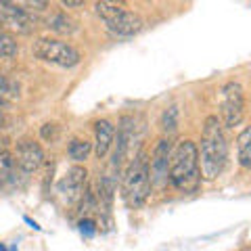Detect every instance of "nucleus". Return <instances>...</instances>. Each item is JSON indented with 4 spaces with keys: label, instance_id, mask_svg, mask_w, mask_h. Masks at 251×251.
<instances>
[{
    "label": "nucleus",
    "instance_id": "nucleus-24",
    "mask_svg": "<svg viewBox=\"0 0 251 251\" xmlns=\"http://www.w3.org/2000/svg\"><path fill=\"white\" fill-rule=\"evenodd\" d=\"M4 151H6V140L0 138V153H4Z\"/></svg>",
    "mask_w": 251,
    "mask_h": 251
},
{
    "label": "nucleus",
    "instance_id": "nucleus-4",
    "mask_svg": "<svg viewBox=\"0 0 251 251\" xmlns=\"http://www.w3.org/2000/svg\"><path fill=\"white\" fill-rule=\"evenodd\" d=\"M94 11L100 19L105 21L107 29L115 36H134L143 29L145 21L138 13L130 11L124 2H111V0H103V2H94Z\"/></svg>",
    "mask_w": 251,
    "mask_h": 251
},
{
    "label": "nucleus",
    "instance_id": "nucleus-9",
    "mask_svg": "<svg viewBox=\"0 0 251 251\" xmlns=\"http://www.w3.org/2000/svg\"><path fill=\"white\" fill-rule=\"evenodd\" d=\"M172 143L170 138H161L155 145L153 155L149 159V174H151V188H163L170 180V159H172Z\"/></svg>",
    "mask_w": 251,
    "mask_h": 251
},
{
    "label": "nucleus",
    "instance_id": "nucleus-3",
    "mask_svg": "<svg viewBox=\"0 0 251 251\" xmlns=\"http://www.w3.org/2000/svg\"><path fill=\"white\" fill-rule=\"evenodd\" d=\"M151 195V174H149V157L145 151L130 159L122 178V199L130 209H140Z\"/></svg>",
    "mask_w": 251,
    "mask_h": 251
},
{
    "label": "nucleus",
    "instance_id": "nucleus-22",
    "mask_svg": "<svg viewBox=\"0 0 251 251\" xmlns=\"http://www.w3.org/2000/svg\"><path fill=\"white\" fill-rule=\"evenodd\" d=\"M61 6H65V9H77V6H84L82 0H63Z\"/></svg>",
    "mask_w": 251,
    "mask_h": 251
},
{
    "label": "nucleus",
    "instance_id": "nucleus-15",
    "mask_svg": "<svg viewBox=\"0 0 251 251\" xmlns=\"http://www.w3.org/2000/svg\"><path fill=\"white\" fill-rule=\"evenodd\" d=\"M46 27H49L50 31H57V34H63V36H69V34H74V31L77 29V27H75V23L69 19L65 13L52 15V17L46 21Z\"/></svg>",
    "mask_w": 251,
    "mask_h": 251
},
{
    "label": "nucleus",
    "instance_id": "nucleus-26",
    "mask_svg": "<svg viewBox=\"0 0 251 251\" xmlns=\"http://www.w3.org/2000/svg\"><path fill=\"white\" fill-rule=\"evenodd\" d=\"M0 251H9V249H6V245H2V243H0Z\"/></svg>",
    "mask_w": 251,
    "mask_h": 251
},
{
    "label": "nucleus",
    "instance_id": "nucleus-17",
    "mask_svg": "<svg viewBox=\"0 0 251 251\" xmlns=\"http://www.w3.org/2000/svg\"><path fill=\"white\" fill-rule=\"evenodd\" d=\"M13 170H15V159L9 151L0 153V191L11 182L13 178Z\"/></svg>",
    "mask_w": 251,
    "mask_h": 251
},
{
    "label": "nucleus",
    "instance_id": "nucleus-1",
    "mask_svg": "<svg viewBox=\"0 0 251 251\" xmlns=\"http://www.w3.org/2000/svg\"><path fill=\"white\" fill-rule=\"evenodd\" d=\"M199 153V170L201 178L211 182L216 180L226 168L228 159V143H226L224 126L218 115H207L201 128V145L197 147Z\"/></svg>",
    "mask_w": 251,
    "mask_h": 251
},
{
    "label": "nucleus",
    "instance_id": "nucleus-19",
    "mask_svg": "<svg viewBox=\"0 0 251 251\" xmlns=\"http://www.w3.org/2000/svg\"><path fill=\"white\" fill-rule=\"evenodd\" d=\"M13 99H17V88L0 74V105L6 103V100H13Z\"/></svg>",
    "mask_w": 251,
    "mask_h": 251
},
{
    "label": "nucleus",
    "instance_id": "nucleus-12",
    "mask_svg": "<svg viewBox=\"0 0 251 251\" xmlns=\"http://www.w3.org/2000/svg\"><path fill=\"white\" fill-rule=\"evenodd\" d=\"M115 140V126L109 120L94 122V153L99 159H105Z\"/></svg>",
    "mask_w": 251,
    "mask_h": 251
},
{
    "label": "nucleus",
    "instance_id": "nucleus-5",
    "mask_svg": "<svg viewBox=\"0 0 251 251\" xmlns=\"http://www.w3.org/2000/svg\"><path fill=\"white\" fill-rule=\"evenodd\" d=\"M31 52H34L36 59L50 63V65H57V67H65V69L75 67L82 59L80 50L74 44L59 40V38H38L31 44Z\"/></svg>",
    "mask_w": 251,
    "mask_h": 251
},
{
    "label": "nucleus",
    "instance_id": "nucleus-25",
    "mask_svg": "<svg viewBox=\"0 0 251 251\" xmlns=\"http://www.w3.org/2000/svg\"><path fill=\"white\" fill-rule=\"evenodd\" d=\"M2 124H4V113H2V109H0V128H2Z\"/></svg>",
    "mask_w": 251,
    "mask_h": 251
},
{
    "label": "nucleus",
    "instance_id": "nucleus-2",
    "mask_svg": "<svg viewBox=\"0 0 251 251\" xmlns=\"http://www.w3.org/2000/svg\"><path fill=\"white\" fill-rule=\"evenodd\" d=\"M201 170H199V153L193 140H180L172 149L170 159V182L176 191L184 195H193L201 186Z\"/></svg>",
    "mask_w": 251,
    "mask_h": 251
},
{
    "label": "nucleus",
    "instance_id": "nucleus-14",
    "mask_svg": "<svg viewBox=\"0 0 251 251\" xmlns=\"http://www.w3.org/2000/svg\"><path fill=\"white\" fill-rule=\"evenodd\" d=\"M90 151H92V143H88V140H84V138H72L69 140V145H67L69 159H74L75 163L88 159Z\"/></svg>",
    "mask_w": 251,
    "mask_h": 251
},
{
    "label": "nucleus",
    "instance_id": "nucleus-20",
    "mask_svg": "<svg viewBox=\"0 0 251 251\" xmlns=\"http://www.w3.org/2000/svg\"><path fill=\"white\" fill-rule=\"evenodd\" d=\"M40 136L44 138V140H52L59 136V126H54V124H44L42 126V130H40Z\"/></svg>",
    "mask_w": 251,
    "mask_h": 251
},
{
    "label": "nucleus",
    "instance_id": "nucleus-8",
    "mask_svg": "<svg viewBox=\"0 0 251 251\" xmlns=\"http://www.w3.org/2000/svg\"><path fill=\"white\" fill-rule=\"evenodd\" d=\"M86 178H88V172L82 166H74L67 170V174L61 178V182L57 186L59 197L63 199L65 205H77L84 195H86Z\"/></svg>",
    "mask_w": 251,
    "mask_h": 251
},
{
    "label": "nucleus",
    "instance_id": "nucleus-27",
    "mask_svg": "<svg viewBox=\"0 0 251 251\" xmlns=\"http://www.w3.org/2000/svg\"><path fill=\"white\" fill-rule=\"evenodd\" d=\"M9 251H17V247H15V245H13V247H11V249H9Z\"/></svg>",
    "mask_w": 251,
    "mask_h": 251
},
{
    "label": "nucleus",
    "instance_id": "nucleus-7",
    "mask_svg": "<svg viewBox=\"0 0 251 251\" xmlns=\"http://www.w3.org/2000/svg\"><path fill=\"white\" fill-rule=\"evenodd\" d=\"M138 130L140 126L136 124V117L132 115H124L120 120V126H117V140H113V159L111 166L120 170L124 159L132 153V145L138 138Z\"/></svg>",
    "mask_w": 251,
    "mask_h": 251
},
{
    "label": "nucleus",
    "instance_id": "nucleus-10",
    "mask_svg": "<svg viewBox=\"0 0 251 251\" xmlns=\"http://www.w3.org/2000/svg\"><path fill=\"white\" fill-rule=\"evenodd\" d=\"M0 25L17 34H31L36 29V19L27 9L13 2H0Z\"/></svg>",
    "mask_w": 251,
    "mask_h": 251
},
{
    "label": "nucleus",
    "instance_id": "nucleus-6",
    "mask_svg": "<svg viewBox=\"0 0 251 251\" xmlns=\"http://www.w3.org/2000/svg\"><path fill=\"white\" fill-rule=\"evenodd\" d=\"M218 107L224 128L239 126L245 115V92L239 82H226L218 92Z\"/></svg>",
    "mask_w": 251,
    "mask_h": 251
},
{
    "label": "nucleus",
    "instance_id": "nucleus-18",
    "mask_svg": "<svg viewBox=\"0 0 251 251\" xmlns=\"http://www.w3.org/2000/svg\"><path fill=\"white\" fill-rule=\"evenodd\" d=\"M19 52V46L15 42V38L9 34V31L0 29V57L2 59H11Z\"/></svg>",
    "mask_w": 251,
    "mask_h": 251
},
{
    "label": "nucleus",
    "instance_id": "nucleus-23",
    "mask_svg": "<svg viewBox=\"0 0 251 251\" xmlns=\"http://www.w3.org/2000/svg\"><path fill=\"white\" fill-rule=\"evenodd\" d=\"M23 222H25V224H29V228H34V230H38V232L42 230V226L38 224V222H34V220H31L29 216H23Z\"/></svg>",
    "mask_w": 251,
    "mask_h": 251
},
{
    "label": "nucleus",
    "instance_id": "nucleus-13",
    "mask_svg": "<svg viewBox=\"0 0 251 251\" xmlns=\"http://www.w3.org/2000/svg\"><path fill=\"white\" fill-rule=\"evenodd\" d=\"M237 155L241 168L251 170V126L241 130V134L237 136Z\"/></svg>",
    "mask_w": 251,
    "mask_h": 251
},
{
    "label": "nucleus",
    "instance_id": "nucleus-11",
    "mask_svg": "<svg viewBox=\"0 0 251 251\" xmlns=\"http://www.w3.org/2000/svg\"><path fill=\"white\" fill-rule=\"evenodd\" d=\"M15 163L17 168L23 170L25 174H31V172L40 170V166L44 163V151L42 147L31 138H23L17 143V149H15Z\"/></svg>",
    "mask_w": 251,
    "mask_h": 251
},
{
    "label": "nucleus",
    "instance_id": "nucleus-21",
    "mask_svg": "<svg viewBox=\"0 0 251 251\" xmlns=\"http://www.w3.org/2000/svg\"><path fill=\"white\" fill-rule=\"evenodd\" d=\"M80 232L86 234V237H92V234L97 232V222H94L92 218H82L80 220Z\"/></svg>",
    "mask_w": 251,
    "mask_h": 251
},
{
    "label": "nucleus",
    "instance_id": "nucleus-16",
    "mask_svg": "<svg viewBox=\"0 0 251 251\" xmlns=\"http://www.w3.org/2000/svg\"><path fill=\"white\" fill-rule=\"evenodd\" d=\"M178 122H180V111H178V107H176V105H170L166 111H163V115H161V130L168 134V138L178 130Z\"/></svg>",
    "mask_w": 251,
    "mask_h": 251
}]
</instances>
